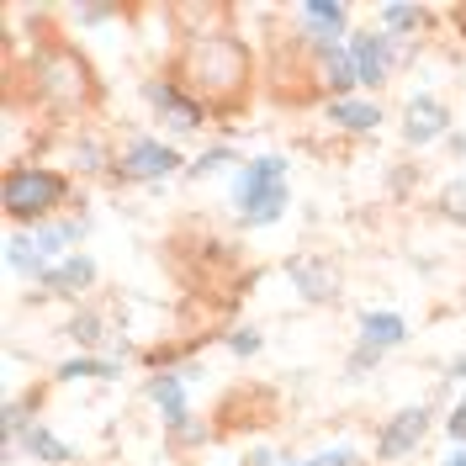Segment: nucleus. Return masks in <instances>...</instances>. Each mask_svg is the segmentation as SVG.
<instances>
[{
  "label": "nucleus",
  "mask_w": 466,
  "mask_h": 466,
  "mask_svg": "<svg viewBox=\"0 0 466 466\" xmlns=\"http://www.w3.org/2000/svg\"><path fill=\"white\" fill-rule=\"evenodd\" d=\"M445 381H456V387H466V350L456 355V360H451V366H445Z\"/></svg>",
  "instance_id": "obj_32"
},
{
  "label": "nucleus",
  "mask_w": 466,
  "mask_h": 466,
  "mask_svg": "<svg viewBox=\"0 0 466 466\" xmlns=\"http://www.w3.org/2000/svg\"><path fill=\"white\" fill-rule=\"evenodd\" d=\"M138 90H144V106L154 112V122L165 127V138H170V144H175V138H197L207 122H212V116L202 112V101H191L170 69H154Z\"/></svg>",
  "instance_id": "obj_6"
},
{
  "label": "nucleus",
  "mask_w": 466,
  "mask_h": 466,
  "mask_svg": "<svg viewBox=\"0 0 466 466\" xmlns=\"http://www.w3.org/2000/svg\"><path fill=\"white\" fill-rule=\"evenodd\" d=\"M22 456H32L37 466H75V445L58 440L48 424H32L27 435H22Z\"/></svg>",
  "instance_id": "obj_21"
},
{
  "label": "nucleus",
  "mask_w": 466,
  "mask_h": 466,
  "mask_svg": "<svg viewBox=\"0 0 466 466\" xmlns=\"http://www.w3.org/2000/svg\"><path fill=\"white\" fill-rule=\"evenodd\" d=\"M323 116H329L339 133H350V138H371L381 122H387V112H381L377 96H345V101H323Z\"/></svg>",
  "instance_id": "obj_13"
},
{
  "label": "nucleus",
  "mask_w": 466,
  "mask_h": 466,
  "mask_svg": "<svg viewBox=\"0 0 466 466\" xmlns=\"http://www.w3.org/2000/svg\"><path fill=\"white\" fill-rule=\"evenodd\" d=\"M112 154L116 148L106 144V138H96V133H75V144H69V175H112Z\"/></svg>",
  "instance_id": "obj_20"
},
{
  "label": "nucleus",
  "mask_w": 466,
  "mask_h": 466,
  "mask_svg": "<svg viewBox=\"0 0 466 466\" xmlns=\"http://www.w3.org/2000/svg\"><path fill=\"white\" fill-rule=\"evenodd\" d=\"M281 466H313V461H281Z\"/></svg>",
  "instance_id": "obj_36"
},
{
  "label": "nucleus",
  "mask_w": 466,
  "mask_h": 466,
  "mask_svg": "<svg viewBox=\"0 0 466 466\" xmlns=\"http://www.w3.org/2000/svg\"><path fill=\"white\" fill-rule=\"evenodd\" d=\"M48 265H54V260H48L43 249H32L27 233H11V238H5V270H11V276H27L32 287H37Z\"/></svg>",
  "instance_id": "obj_23"
},
{
  "label": "nucleus",
  "mask_w": 466,
  "mask_h": 466,
  "mask_svg": "<svg viewBox=\"0 0 466 466\" xmlns=\"http://www.w3.org/2000/svg\"><path fill=\"white\" fill-rule=\"evenodd\" d=\"M69 16H75L80 27H101V22H116V16H122V5H75Z\"/></svg>",
  "instance_id": "obj_29"
},
{
  "label": "nucleus",
  "mask_w": 466,
  "mask_h": 466,
  "mask_svg": "<svg viewBox=\"0 0 466 466\" xmlns=\"http://www.w3.org/2000/svg\"><path fill=\"white\" fill-rule=\"evenodd\" d=\"M355 339L387 355V350L408 345V319L392 313V308H360V313H355Z\"/></svg>",
  "instance_id": "obj_14"
},
{
  "label": "nucleus",
  "mask_w": 466,
  "mask_h": 466,
  "mask_svg": "<svg viewBox=\"0 0 466 466\" xmlns=\"http://www.w3.org/2000/svg\"><path fill=\"white\" fill-rule=\"evenodd\" d=\"M291 159L281 154H260V159H244L238 175L228 186V207L238 218V228H270L287 218V202H291Z\"/></svg>",
  "instance_id": "obj_4"
},
{
  "label": "nucleus",
  "mask_w": 466,
  "mask_h": 466,
  "mask_svg": "<svg viewBox=\"0 0 466 466\" xmlns=\"http://www.w3.org/2000/svg\"><path fill=\"white\" fill-rule=\"evenodd\" d=\"M122 377V360L112 355H69L54 366V381H116Z\"/></svg>",
  "instance_id": "obj_22"
},
{
  "label": "nucleus",
  "mask_w": 466,
  "mask_h": 466,
  "mask_svg": "<svg viewBox=\"0 0 466 466\" xmlns=\"http://www.w3.org/2000/svg\"><path fill=\"white\" fill-rule=\"evenodd\" d=\"M456 408H461V413H466V392H461V403H456Z\"/></svg>",
  "instance_id": "obj_37"
},
{
  "label": "nucleus",
  "mask_w": 466,
  "mask_h": 466,
  "mask_svg": "<svg viewBox=\"0 0 466 466\" xmlns=\"http://www.w3.org/2000/svg\"><path fill=\"white\" fill-rule=\"evenodd\" d=\"M186 387H191V381L180 377V371H148L144 398L159 408V424H165V430H175V424L191 413V408H186Z\"/></svg>",
  "instance_id": "obj_17"
},
{
  "label": "nucleus",
  "mask_w": 466,
  "mask_h": 466,
  "mask_svg": "<svg viewBox=\"0 0 466 466\" xmlns=\"http://www.w3.org/2000/svg\"><path fill=\"white\" fill-rule=\"evenodd\" d=\"M445 144H451V154H456V159H466V133H451Z\"/></svg>",
  "instance_id": "obj_33"
},
{
  "label": "nucleus",
  "mask_w": 466,
  "mask_h": 466,
  "mask_svg": "<svg viewBox=\"0 0 466 466\" xmlns=\"http://www.w3.org/2000/svg\"><path fill=\"white\" fill-rule=\"evenodd\" d=\"M165 440H170L175 451H197V445H207V440H212V424H207V419H197V413H186L175 430H165Z\"/></svg>",
  "instance_id": "obj_26"
},
{
  "label": "nucleus",
  "mask_w": 466,
  "mask_h": 466,
  "mask_svg": "<svg viewBox=\"0 0 466 466\" xmlns=\"http://www.w3.org/2000/svg\"><path fill=\"white\" fill-rule=\"evenodd\" d=\"M101 281V265L90 260L86 249H75V255H64V260H54L48 270H43V281H37V297H54V302H80L90 287Z\"/></svg>",
  "instance_id": "obj_12"
},
{
  "label": "nucleus",
  "mask_w": 466,
  "mask_h": 466,
  "mask_svg": "<svg viewBox=\"0 0 466 466\" xmlns=\"http://www.w3.org/2000/svg\"><path fill=\"white\" fill-rule=\"evenodd\" d=\"M313 466H366V461H360V451H355V445H334V451H319Z\"/></svg>",
  "instance_id": "obj_30"
},
{
  "label": "nucleus",
  "mask_w": 466,
  "mask_h": 466,
  "mask_svg": "<svg viewBox=\"0 0 466 466\" xmlns=\"http://www.w3.org/2000/svg\"><path fill=\"white\" fill-rule=\"evenodd\" d=\"M456 116H451V106L440 101V96H430V90H419V96H408L403 106V144L408 148H430V144H445L456 127H451Z\"/></svg>",
  "instance_id": "obj_11"
},
{
  "label": "nucleus",
  "mask_w": 466,
  "mask_h": 466,
  "mask_svg": "<svg viewBox=\"0 0 466 466\" xmlns=\"http://www.w3.org/2000/svg\"><path fill=\"white\" fill-rule=\"evenodd\" d=\"M165 69L180 80V90L191 101H202V112L212 122L244 116L255 90H260V64H255V48H249V37L238 27L180 37V48L165 58Z\"/></svg>",
  "instance_id": "obj_1"
},
{
  "label": "nucleus",
  "mask_w": 466,
  "mask_h": 466,
  "mask_svg": "<svg viewBox=\"0 0 466 466\" xmlns=\"http://www.w3.org/2000/svg\"><path fill=\"white\" fill-rule=\"evenodd\" d=\"M445 466H466V445H461V451H456V456H451Z\"/></svg>",
  "instance_id": "obj_35"
},
{
  "label": "nucleus",
  "mask_w": 466,
  "mask_h": 466,
  "mask_svg": "<svg viewBox=\"0 0 466 466\" xmlns=\"http://www.w3.org/2000/svg\"><path fill=\"white\" fill-rule=\"evenodd\" d=\"M350 58H355V75H360V90H381L392 75H398V64H403V54H398V43L387 37L381 27H355L350 32Z\"/></svg>",
  "instance_id": "obj_10"
},
{
  "label": "nucleus",
  "mask_w": 466,
  "mask_h": 466,
  "mask_svg": "<svg viewBox=\"0 0 466 466\" xmlns=\"http://www.w3.org/2000/svg\"><path fill=\"white\" fill-rule=\"evenodd\" d=\"M287 281L291 291L308 302V308H334L339 297H345V270H339V260L334 255H319V249H297L287 265Z\"/></svg>",
  "instance_id": "obj_7"
},
{
  "label": "nucleus",
  "mask_w": 466,
  "mask_h": 466,
  "mask_svg": "<svg viewBox=\"0 0 466 466\" xmlns=\"http://www.w3.org/2000/svg\"><path fill=\"white\" fill-rule=\"evenodd\" d=\"M381 360H387L381 350H371V345H360V339H355V350L345 355V381H366V377H377Z\"/></svg>",
  "instance_id": "obj_27"
},
{
  "label": "nucleus",
  "mask_w": 466,
  "mask_h": 466,
  "mask_svg": "<svg viewBox=\"0 0 466 466\" xmlns=\"http://www.w3.org/2000/svg\"><path fill=\"white\" fill-rule=\"evenodd\" d=\"M64 334L80 345V355H106L122 329H112V319H106L101 308H75V313H69V323H64Z\"/></svg>",
  "instance_id": "obj_18"
},
{
  "label": "nucleus",
  "mask_w": 466,
  "mask_h": 466,
  "mask_svg": "<svg viewBox=\"0 0 466 466\" xmlns=\"http://www.w3.org/2000/svg\"><path fill=\"white\" fill-rule=\"evenodd\" d=\"M244 466H281V456H276V451H265V445H255V451L244 456Z\"/></svg>",
  "instance_id": "obj_31"
},
{
  "label": "nucleus",
  "mask_w": 466,
  "mask_h": 466,
  "mask_svg": "<svg viewBox=\"0 0 466 466\" xmlns=\"http://www.w3.org/2000/svg\"><path fill=\"white\" fill-rule=\"evenodd\" d=\"M445 16H451V22H456V27L466 32V5H451V11H445Z\"/></svg>",
  "instance_id": "obj_34"
},
{
  "label": "nucleus",
  "mask_w": 466,
  "mask_h": 466,
  "mask_svg": "<svg viewBox=\"0 0 466 466\" xmlns=\"http://www.w3.org/2000/svg\"><path fill=\"white\" fill-rule=\"evenodd\" d=\"M435 212L451 223V228L466 233V175L461 180H445V186L435 191Z\"/></svg>",
  "instance_id": "obj_25"
},
{
  "label": "nucleus",
  "mask_w": 466,
  "mask_h": 466,
  "mask_svg": "<svg viewBox=\"0 0 466 466\" xmlns=\"http://www.w3.org/2000/svg\"><path fill=\"white\" fill-rule=\"evenodd\" d=\"M37 408H43V392H37V387L5 403V413H0V456H5V461H16V456H22V435H27L32 424H43Z\"/></svg>",
  "instance_id": "obj_15"
},
{
  "label": "nucleus",
  "mask_w": 466,
  "mask_h": 466,
  "mask_svg": "<svg viewBox=\"0 0 466 466\" xmlns=\"http://www.w3.org/2000/svg\"><path fill=\"white\" fill-rule=\"evenodd\" d=\"M435 430V403H408L398 408L392 419H381L377 430V461L392 466V461H408L419 445H424V435Z\"/></svg>",
  "instance_id": "obj_9"
},
{
  "label": "nucleus",
  "mask_w": 466,
  "mask_h": 466,
  "mask_svg": "<svg viewBox=\"0 0 466 466\" xmlns=\"http://www.w3.org/2000/svg\"><path fill=\"white\" fill-rule=\"evenodd\" d=\"M228 165H238V148L223 138V144H212V148H202L191 165H186V180H207V175H218V170H228Z\"/></svg>",
  "instance_id": "obj_24"
},
{
  "label": "nucleus",
  "mask_w": 466,
  "mask_h": 466,
  "mask_svg": "<svg viewBox=\"0 0 466 466\" xmlns=\"http://www.w3.org/2000/svg\"><path fill=\"white\" fill-rule=\"evenodd\" d=\"M223 345H228L238 360H249V355H260V350H265V334L255 329V323H238V329H228V334H223Z\"/></svg>",
  "instance_id": "obj_28"
},
{
  "label": "nucleus",
  "mask_w": 466,
  "mask_h": 466,
  "mask_svg": "<svg viewBox=\"0 0 466 466\" xmlns=\"http://www.w3.org/2000/svg\"><path fill=\"white\" fill-rule=\"evenodd\" d=\"M22 80H27L32 106L43 116H54V122H86V116H96L101 101H106L96 64H90L86 48L69 43L64 32H43V37L32 43Z\"/></svg>",
  "instance_id": "obj_2"
},
{
  "label": "nucleus",
  "mask_w": 466,
  "mask_h": 466,
  "mask_svg": "<svg viewBox=\"0 0 466 466\" xmlns=\"http://www.w3.org/2000/svg\"><path fill=\"white\" fill-rule=\"evenodd\" d=\"M461 308H466V297H461Z\"/></svg>",
  "instance_id": "obj_38"
},
{
  "label": "nucleus",
  "mask_w": 466,
  "mask_h": 466,
  "mask_svg": "<svg viewBox=\"0 0 466 466\" xmlns=\"http://www.w3.org/2000/svg\"><path fill=\"white\" fill-rule=\"evenodd\" d=\"M170 175H186V159H180V144L170 138H154V133H133L122 138L112 154V186H159Z\"/></svg>",
  "instance_id": "obj_5"
},
{
  "label": "nucleus",
  "mask_w": 466,
  "mask_h": 466,
  "mask_svg": "<svg viewBox=\"0 0 466 466\" xmlns=\"http://www.w3.org/2000/svg\"><path fill=\"white\" fill-rule=\"evenodd\" d=\"M90 233V218L86 212H64L54 223H43V228H27L32 249H43L48 260H64V255H75V244Z\"/></svg>",
  "instance_id": "obj_16"
},
{
  "label": "nucleus",
  "mask_w": 466,
  "mask_h": 466,
  "mask_svg": "<svg viewBox=\"0 0 466 466\" xmlns=\"http://www.w3.org/2000/svg\"><path fill=\"white\" fill-rule=\"evenodd\" d=\"M440 22V11L430 5H403V0H392V5H377V27L392 37V43H413L419 32H430Z\"/></svg>",
  "instance_id": "obj_19"
},
{
  "label": "nucleus",
  "mask_w": 466,
  "mask_h": 466,
  "mask_svg": "<svg viewBox=\"0 0 466 466\" xmlns=\"http://www.w3.org/2000/svg\"><path fill=\"white\" fill-rule=\"evenodd\" d=\"M0 207L16 228H43L75 207V175L43 159H16L0 175Z\"/></svg>",
  "instance_id": "obj_3"
},
{
  "label": "nucleus",
  "mask_w": 466,
  "mask_h": 466,
  "mask_svg": "<svg viewBox=\"0 0 466 466\" xmlns=\"http://www.w3.org/2000/svg\"><path fill=\"white\" fill-rule=\"evenodd\" d=\"M350 11L345 0H302V5H291V22L302 32V48L319 58L329 48H345L350 43Z\"/></svg>",
  "instance_id": "obj_8"
}]
</instances>
